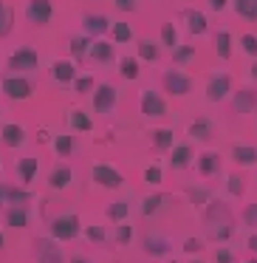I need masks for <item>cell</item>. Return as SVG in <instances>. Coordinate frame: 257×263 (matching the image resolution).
Here are the masks:
<instances>
[{
    "instance_id": "1",
    "label": "cell",
    "mask_w": 257,
    "mask_h": 263,
    "mask_svg": "<svg viewBox=\"0 0 257 263\" xmlns=\"http://www.w3.org/2000/svg\"><path fill=\"white\" fill-rule=\"evenodd\" d=\"M204 232L209 240H229L234 232V218L226 204L221 201H209L204 212Z\"/></svg>"
},
{
    "instance_id": "2",
    "label": "cell",
    "mask_w": 257,
    "mask_h": 263,
    "mask_svg": "<svg viewBox=\"0 0 257 263\" xmlns=\"http://www.w3.org/2000/svg\"><path fill=\"white\" fill-rule=\"evenodd\" d=\"M9 68H12V74L31 80V77L40 74V54H37L34 48H17V51L9 57Z\"/></svg>"
},
{
    "instance_id": "3",
    "label": "cell",
    "mask_w": 257,
    "mask_h": 263,
    "mask_svg": "<svg viewBox=\"0 0 257 263\" xmlns=\"http://www.w3.org/2000/svg\"><path fill=\"white\" fill-rule=\"evenodd\" d=\"M80 232H82V223L76 218V212H65V215H57L51 221L54 240H74V238H80Z\"/></svg>"
},
{
    "instance_id": "4",
    "label": "cell",
    "mask_w": 257,
    "mask_h": 263,
    "mask_svg": "<svg viewBox=\"0 0 257 263\" xmlns=\"http://www.w3.org/2000/svg\"><path fill=\"white\" fill-rule=\"evenodd\" d=\"M116 108H119V88L110 85V82L99 85L93 91V110L102 116H110V114H116Z\"/></svg>"
},
{
    "instance_id": "5",
    "label": "cell",
    "mask_w": 257,
    "mask_h": 263,
    "mask_svg": "<svg viewBox=\"0 0 257 263\" xmlns=\"http://www.w3.org/2000/svg\"><path fill=\"white\" fill-rule=\"evenodd\" d=\"M0 91L6 93L9 99H17V102H23V99H29L31 93H34V85H31V80H26V77L6 74L3 80H0Z\"/></svg>"
},
{
    "instance_id": "6",
    "label": "cell",
    "mask_w": 257,
    "mask_h": 263,
    "mask_svg": "<svg viewBox=\"0 0 257 263\" xmlns=\"http://www.w3.org/2000/svg\"><path fill=\"white\" fill-rule=\"evenodd\" d=\"M232 93V77L226 71H215V74L206 80V99L209 102H223V99Z\"/></svg>"
},
{
    "instance_id": "7",
    "label": "cell",
    "mask_w": 257,
    "mask_h": 263,
    "mask_svg": "<svg viewBox=\"0 0 257 263\" xmlns=\"http://www.w3.org/2000/svg\"><path fill=\"white\" fill-rule=\"evenodd\" d=\"M48 77H51V82L57 88H71L76 80V63H71V60H54L51 68H48Z\"/></svg>"
},
{
    "instance_id": "8",
    "label": "cell",
    "mask_w": 257,
    "mask_h": 263,
    "mask_svg": "<svg viewBox=\"0 0 257 263\" xmlns=\"http://www.w3.org/2000/svg\"><path fill=\"white\" fill-rule=\"evenodd\" d=\"M161 82H164V88L172 93V97H187V93L192 91V80H189L178 65H175V68H170V71H164Z\"/></svg>"
},
{
    "instance_id": "9",
    "label": "cell",
    "mask_w": 257,
    "mask_h": 263,
    "mask_svg": "<svg viewBox=\"0 0 257 263\" xmlns=\"http://www.w3.org/2000/svg\"><path fill=\"white\" fill-rule=\"evenodd\" d=\"M93 181L99 184V187H108V190H119L122 184H125V178H122V173L116 170L113 164H105V161H96L91 170Z\"/></svg>"
},
{
    "instance_id": "10",
    "label": "cell",
    "mask_w": 257,
    "mask_h": 263,
    "mask_svg": "<svg viewBox=\"0 0 257 263\" xmlns=\"http://www.w3.org/2000/svg\"><path fill=\"white\" fill-rule=\"evenodd\" d=\"M54 17V6L51 0H29L26 3V20L31 26H48Z\"/></svg>"
},
{
    "instance_id": "11",
    "label": "cell",
    "mask_w": 257,
    "mask_h": 263,
    "mask_svg": "<svg viewBox=\"0 0 257 263\" xmlns=\"http://www.w3.org/2000/svg\"><path fill=\"white\" fill-rule=\"evenodd\" d=\"M142 114L147 116V119H161V116H167L164 97H161L159 91H153V88H144L142 91Z\"/></svg>"
},
{
    "instance_id": "12",
    "label": "cell",
    "mask_w": 257,
    "mask_h": 263,
    "mask_svg": "<svg viewBox=\"0 0 257 263\" xmlns=\"http://www.w3.org/2000/svg\"><path fill=\"white\" fill-rule=\"evenodd\" d=\"M34 249H37V263H65L63 246L54 238H40L34 243Z\"/></svg>"
},
{
    "instance_id": "13",
    "label": "cell",
    "mask_w": 257,
    "mask_h": 263,
    "mask_svg": "<svg viewBox=\"0 0 257 263\" xmlns=\"http://www.w3.org/2000/svg\"><path fill=\"white\" fill-rule=\"evenodd\" d=\"M178 23H184V29L189 34H206L209 31V23H206V14L198 12V9H184L178 14Z\"/></svg>"
},
{
    "instance_id": "14",
    "label": "cell",
    "mask_w": 257,
    "mask_h": 263,
    "mask_svg": "<svg viewBox=\"0 0 257 263\" xmlns=\"http://www.w3.org/2000/svg\"><path fill=\"white\" fill-rule=\"evenodd\" d=\"M144 252H147L150 257H167L172 252V243L167 235L161 232H147L144 235Z\"/></svg>"
},
{
    "instance_id": "15",
    "label": "cell",
    "mask_w": 257,
    "mask_h": 263,
    "mask_svg": "<svg viewBox=\"0 0 257 263\" xmlns=\"http://www.w3.org/2000/svg\"><path fill=\"white\" fill-rule=\"evenodd\" d=\"M113 20H108L105 14H82V34L88 37H102L110 31Z\"/></svg>"
},
{
    "instance_id": "16",
    "label": "cell",
    "mask_w": 257,
    "mask_h": 263,
    "mask_svg": "<svg viewBox=\"0 0 257 263\" xmlns=\"http://www.w3.org/2000/svg\"><path fill=\"white\" fill-rule=\"evenodd\" d=\"M88 63H93V65H113L116 63L113 46L105 43V40H93L91 43V51H88Z\"/></svg>"
},
{
    "instance_id": "17",
    "label": "cell",
    "mask_w": 257,
    "mask_h": 263,
    "mask_svg": "<svg viewBox=\"0 0 257 263\" xmlns=\"http://www.w3.org/2000/svg\"><path fill=\"white\" fill-rule=\"evenodd\" d=\"M189 139H195V142H209V139H215V122L206 119V116L192 119L189 122Z\"/></svg>"
},
{
    "instance_id": "18",
    "label": "cell",
    "mask_w": 257,
    "mask_h": 263,
    "mask_svg": "<svg viewBox=\"0 0 257 263\" xmlns=\"http://www.w3.org/2000/svg\"><path fill=\"white\" fill-rule=\"evenodd\" d=\"M170 204H172V195H167V193L147 195V198L142 201V215H144V218H150V215H159V212L170 210Z\"/></svg>"
},
{
    "instance_id": "19",
    "label": "cell",
    "mask_w": 257,
    "mask_h": 263,
    "mask_svg": "<svg viewBox=\"0 0 257 263\" xmlns=\"http://www.w3.org/2000/svg\"><path fill=\"white\" fill-rule=\"evenodd\" d=\"M192 159H195L192 144H175L170 153V167L172 170H187V167H192Z\"/></svg>"
},
{
    "instance_id": "20",
    "label": "cell",
    "mask_w": 257,
    "mask_h": 263,
    "mask_svg": "<svg viewBox=\"0 0 257 263\" xmlns=\"http://www.w3.org/2000/svg\"><path fill=\"white\" fill-rule=\"evenodd\" d=\"M0 139H3L6 147H23L26 144V130H23V125H17V122H9V125L0 127Z\"/></svg>"
},
{
    "instance_id": "21",
    "label": "cell",
    "mask_w": 257,
    "mask_h": 263,
    "mask_svg": "<svg viewBox=\"0 0 257 263\" xmlns=\"http://www.w3.org/2000/svg\"><path fill=\"white\" fill-rule=\"evenodd\" d=\"M71 181H74V170H71L68 164H57L48 173V187L51 190H68Z\"/></svg>"
},
{
    "instance_id": "22",
    "label": "cell",
    "mask_w": 257,
    "mask_h": 263,
    "mask_svg": "<svg viewBox=\"0 0 257 263\" xmlns=\"http://www.w3.org/2000/svg\"><path fill=\"white\" fill-rule=\"evenodd\" d=\"M232 108H234V114H251L257 108V91H251V88L238 91L232 97Z\"/></svg>"
},
{
    "instance_id": "23",
    "label": "cell",
    "mask_w": 257,
    "mask_h": 263,
    "mask_svg": "<svg viewBox=\"0 0 257 263\" xmlns=\"http://www.w3.org/2000/svg\"><path fill=\"white\" fill-rule=\"evenodd\" d=\"M91 37L88 34H76L71 37V54H74V63L76 65H85L88 63V51H91Z\"/></svg>"
},
{
    "instance_id": "24",
    "label": "cell",
    "mask_w": 257,
    "mask_h": 263,
    "mask_svg": "<svg viewBox=\"0 0 257 263\" xmlns=\"http://www.w3.org/2000/svg\"><path fill=\"white\" fill-rule=\"evenodd\" d=\"M198 173H201L204 178L221 173V156H218V153H201V156H198Z\"/></svg>"
},
{
    "instance_id": "25",
    "label": "cell",
    "mask_w": 257,
    "mask_h": 263,
    "mask_svg": "<svg viewBox=\"0 0 257 263\" xmlns=\"http://www.w3.org/2000/svg\"><path fill=\"white\" fill-rule=\"evenodd\" d=\"M232 159L243 167H254L257 164V147H249V144H234L232 147Z\"/></svg>"
},
{
    "instance_id": "26",
    "label": "cell",
    "mask_w": 257,
    "mask_h": 263,
    "mask_svg": "<svg viewBox=\"0 0 257 263\" xmlns=\"http://www.w3.org/2000/svg\"><path fill=\"white\" fill-rule=\"evenodd\" d=\"M68 122H71V127H74V130H80V133H88V130H93V122H91V116H88L82 108H71V114H68Z\"/></svg>"
},
{
    "instance_id": "27",
    "label": "cell",
    "mask_w": 257,
    "mask_h": 263,
    "mask_svg": "<svg viewBox=\"0 0 257 263\" xmlns=\"http://www.w3.org/2000/svg\"><path fill=\"white\" fill-rule=\"evenodd\" d=\"M234 14L243 20H249V23H257V0H234Z\"/></svg>"
},
{
    "instance_id": "28",
    "label": "cell",
    "mask_w": 257,
    "mask_h": 263,
    "mask_svg": "<svg viewBox=\"0 0 257 263\" xmlns=\"http://www.w3.org/2000/svg\"><path fill=\"white\" fill-rule=\"evenodd\" d=\"M215 51L221 60H229L232 57V34H229V29H221L215 34Z\"/></svg>"
},
{
    "instance_id": "29",
    "label": "cell",
    "mask_w": 257,
    "mask_h": 263,
    "mask_svg": "<svg viewBox=\"0 0 257 263\" xmlns=\"http://www.w3.org/2000/svg\"><path fill=\"white\" fill-rule=\"evenodd\" d=\"M6 221H9V227H14V229H26L29 227V210H26V206H9Z\"/></svg>"
},
{
    "instance_id": "30",
    "label": "cell",
    "mask_w": 257,
    "mask_h": 263,
    "mask_svg": "<svg viewBox=\"0 0 257 263\" xmlns=\"http://www.w3.org/2000/svg\"><path fill=\"white\" fill-rule=\"evenodd\" d=\"M161 46L172 48V51L181 46V40H178V29H175V20H170V23L161 26Z\"/></svg>"
},
{
    "instance_id": "31",
    "label": "cell",
    "mask_w": 257,
    "mask_h": 263,
    "mask_svg": "<svg viewBox=\"0 0 257 263\" xmlns=\"http://www.w3.org/2000/svg\"><path fill=\"white\" fill-rule=\"evenodd\" d=\"M12 23H14V9L0 0V37H6L12 31Z\"/></svg>"
},
{
    "instance_id": "32",
    "label": "cell",
    "mask_w": 257,
    "mask_h": 263,
    "mask_svg": "<svg viewBox=\"0 0 257 263\" xmlns=\"http://www.w3.org/2000/svg\"><path fill=\"white\" fill-rule=\"evenodd\" d=\"M110 37H113V43H130L133 40L130 23H119V20H113V26H110Z\"/></svg>"
},
{
    "instance_id": "33",
    "label": "cell",
    "mask_w": 257,
    "mask_h": 263,
    "mask_svg": "<svg viewBox=\"0 0 257 263\" xmlns=\"http://www.w3.org/2000/svg\"><path fill=\"white\" fill-rule=\"evenodd\" d=\"M139 60H144V63H155L159 60V46H155L153 40H139Z\"/></svg>"
},
{
    "instance_id": "34",
    "label": "cell",
    "mask_w": 257,
    "mask_h": 263,
    "mask_svg": "<svg viewBox=\"0 0 257 263\" xmlns=\"http://www.w3.org/2000/svg\"><path fill=\"white\" fill-rule=\"evenodd\" d=\"M172 142H175V133L170 130V127H161V130H153V144L159 150H170Z\"/></svg>"
},
{
    "instance_id": "35",
    "label": "cell",
    "mask_w": 257,
    "mask_h": 263,
    "mask_svg": "<svg viewBox=\"0 0 257 263\" xmlns=\"http://www.w3.org/2000/svg\"><path fill=\"white\" fill-rule=\"evenodd\" d=\"M29 201H31V193H29V190L9 187V193H6V204H9V206H26Z\"/></svg>"
},
{
    "instance_id": "36",
    "label": "cell",
    "mask_w": 257,
    "mask_h": 263,
    "mask_svg": "<svg viewBox=\"0 0 257 263\" xmlns=\"http://www.w3.org/2000/svg\"><path fill=\"white\" fill-rule=\"evenodd\" d=\"M172 60H175L178 68H187V65L195 60V48L192 46H178L175 51H172Z\"/></svg>"
},
{
    "instance_id": "37",
    "label": "cell",
    "mask_w": 257,
    "mask_h": 263,
    "mask_svg": "<svg viewBox=\"0 0 257 263\" xmlns=\"http://www.w3.org/2000/svg\"><path fill=\"white\" fill-rule=\"evenodd\" d=\"M51 144H54V153L63 156V159L74 153V139H71V136H63V133H60V136H54Z\"/></svg>"
},
{
    "instance_id": "38",
    "label": "cell",
    "mask_w": 257,
    "mask_h": 263,
    "mask_svg": "<svg viewBox=\"0 0 257 263\" xmlns=\"http://www.w3.org/2000/svg\"><path fill=\"white\" fill-rule=\"evenodd\" d=\"M119 74L125 77V80H136V77H139V60L122 57L119 60Z\"/></svg>"
},
{
    "instance_id": "39",
    "label": "cell",
    "mask_w": 257,
    "mask_h": 263,
    "mask_svg": "<svg viewBox=\"0 0 257 263\" xmlns=\"http://www.w3.org/2000/svg\"><path fill=\"white\" fill-rule=\"evenodd\" d=\"M37 167H40V161L37 159H23L17 164V170H20V178H23L26 184L29 181H34V173H37Z\"/></svg>"
},
{
    "instance_id": "40",
    "label": "cell",
    "mask_w": 257,
    "mask_h": 263,
    "mask_svg": "<svg viewBox=\"0 0 257 263\" xmlns=\"http://www.w3.org/2000/svg\"><path fill=\"white\" fill-rule=\"evenodd\" d=\"M127 212H130V204H127V201H113L110 210H108V218H110V221H116V223H122L127 218Z\"/></svg>"
},
{
    "instance_id": "41",
    "label": "cell",
    "mask_w": 257,
    "mask_h": 263,
    "mask_svg": "<svg viewBox=\"0 0 257 263\" xmlns=\"http://www.w3.org/2000/svg\"><path fill=\"white\" fill-rule=\"evenodd\" d=\"M71 88H74L76 93H93V77H91V74L76 77V80H74V85H71Z\"/></svg>"
},
{
    "instance_id": "42",
    "label": "cell",
    "mask_w": 257,
    "mask_h": 263,
    "mask_svg": "<svg viewBox=\"0 0 257 263\" xmlns=\"http://www.w3.org/2000/svg\"><path fill=\"white\" fill-rule=\"evenodd\" d=\"M226 190H229V195H234V198H238V195H243L246 193L243 178H240V176H229L226 178Z\"/></svg>"
},
{
    "instance_id": "43",
    "label": "cell",
    "mask_w": 257,
    "mask_h": 263,
    "mask_svg": "<svg viewBox=\"0 0 257 263\" xmlns=\"http://www.w3.org/2000/svg\"><path fill=\"white\" fill-rule=\"evenodd\" d=\"M240 48H243V54H249V57L257 60V37L254 34H243V37H240Z\"/></svg>"
},
{
    "instance_id": "44",
    "label": "cell",
    "mask_w": 257,
    "mask_h": 263,
    "mask_svg": "<svg viewBox=\"0 0 257 263\" xmlns=\"http://www.w3.org/2000/svg\"><path fill=\"white\" fill-rule=\"evenodd\" d=\"M243 223L251 229V232H257V204H249L243 210Z\"/></svg>"
},
{
    "instance_id": "45",
    "label": "cell",
    "mask_w": 257,
    "mask_h": 263,
    "mask_svg": "<svg viewBox=\"0 0 257 263\" xmlns=\"http://www.w3.org/2000/svg\"><path fill=\"white\" fill-rule=\"evenodd\" d=\"M133 238V227L130 223H116V243H127V240Z\"/></svg>"
},
{
    "instance_id": "46",
    "label": "cell",
    "mask_w": 257,
    "mask_h": 263,
    "mask_svg": "<svg viewBox=\"0 0 257 263\" xmlns=\"http://www.w3.org/2000/svg\"><path fill=\"white\" fill-rule=\"evenodd\" d=\"M85 235L93 240V243H102V240L108 238V232H105L102 227H88V229H85Z\"/></svg>"
},
{
    "instance_id": "47",
    "label": "cell",
    "mask_w": 257,
    "mask_h": 263,
    "mask_svg": "<svg viewBox=\"0 0 257 263\" xmlns=\"http://www.w3.org/2000/svg\"><path fill=\"white\" fill-rule=\"evenodd\" d=\"M144 181L147 184H161V167H147V170H144Z\"/></svg>"
},
{
    "instance_id": "48",
    "label": "cell",
    "mask_w": 257,
    "mask_h": 263,
    "mask_svg": "<svg viewBox=\"0 0 257 263\" xmlns=\"http://www.w3.org/2000/svg\"><path fill=\"white\" fill-rule=\"evenodd\" d=\"M189 198H192V204H204L206 198H209V190H204V187H189Z\"/></svg>"
},
{
    "instance_id": "49",
    "label": "cell",
    "mask_w": 257,
    "mask_h": 263,
    "mask_svg": "<svg viewBox=\"0 0 257 263\" xmlns=\"http://www.w3.org/2000/svg\"><path fill=\"white\" fill-rule=\"evenodd\" d=\"M113 6L119 12H139V0H113Z\"/></svg>"
},
{
    "instance_id": "50",
    "label": "cell",
    "mask_w": 257,
    "mask_h": 263,
    "mask_svg": "<svg viewBox=\"0 0 257 263\" xmlns=\"http://www.w3.org/2000/svg\"><path fill=\"white\" fill-rule=\"evenodd\" d=\"M215 260H218V263H234L232 249H218V252H215Z\"/></svg>"
},
{
    "instance_id": "51",
    "label": "cell",
    "mask_w": 257,
    "mask_h": 263,
    "mask_svg": "<svg viewBox=\"0 0 257 263\" xmlns=\"http://www.w3.org/2000/svg\"><path fill=\"white\" fill-rule=\"evenodd\" d=\"M184 252H189V255L201 252V240L198 238H187V240H184Z\"/></svg>"
},
{
    "instance_id": "52",
    "label": "cell",
    "mask_w": 257,
    "mask_h": 263,
    "mask_svg": "<svg viewBox=\"0 0 257 263\" xmlns=\"http://www.w3.org/2000/svg\"><path fill=\"white\" fill-rule=\"evenodd\" d=\"M206 6H209V12H223L229 6V0H206Z\"/></svg>"
},
{
    "instance_id": "53",
    "label": "cell",
    "mask_w": 257,
    "mask_h": 263,
    "mask_svg": "<svg viewBox=\"0 0 257 263\" xmlns=\"http://www.w3.org/2000/svg\"><path fill=\"white\" fill-rule=\"evenodd\" d=\"M246 246H249V249H251V252H254V255H257V232H251L249 238H246Z\"/></svg>"
},
{
    "instance_id": "54",
    "label": "cell",
    "mask_w": 257,
    "mask_h": 263,
    "mask_svg": "<svg viewBox=\"0 0 257 263\" xmlns=\"http://www.w3.org/2000/svg\"><path fill=\"white\" fill-rule=\"evenodd\" d=\"M6 193H9V187L6 184H0V206H6Z\"/></svg>"
},
{
    "instance_id": "55",
    "label": "cell",
    "mask_w": 257,
    "mask_h": 263,
    "mask_svg": "<svg viewBox=\"0 0 257 263\" xmlns=\"http://www.w3.org/2000/svg\"><path fill=\"white\" fill-rule=\"evenodd\" d=\"M249 80H254V82H257V60L251 63V68H249Z\"/></svg>"
},
{
    "instance_id": "56",
    "label": "cell",
    "mask_w": 257,
    "mask_h": 263,
    "mask_svg": "<svg viewBox=\"0 0 257 263\" xmlns=\"http://www.w3.org/2000/svg\"><path fill=\"white\" fill-rule=\"evenodd\" d=\"M68 263H91V260H88V257H82V255H74Z\"/></svg>"
},
{
    "instance_id": "57",
    "label": "cell",
    "mask_w": 257,
    "mask_h": 263,
    "mask_svg": "<svg viewBox=\"0 0 257 263\" xmlns=\"http://www.w3.org/2000/svg\"><path fill=\"white\" fill-rule=\"evenodd\" d=\"M3 246H6V238H3V232H0V249H3Z\"/></svg>"
},
{
    "instance_id": "58",
    "label": "cell",
    "mask_w": 257,
    "mask_h": 263,
    "mask_svg": "<svg viewBox=\"0 0 257 263\" xmlns=\"http://www.w3.org/2000/svg\"><path fill=\"white\" fill-rule=\"evenodd\" d=\"M189 263H204V260H189Z\"/></svg>"
},
{
    "instance_id": "59",
    "label": "cell",
    "mask_w": 257,
    "mask_h": 263,
    "mask_svg": "<svg viewBox=\"0 0 257 263\" xmlns=\"http://www.w3.org/2000/svg\"><path fill=\"white\" fill-rule=\"evenodd\" d=\"M246 263H257V260H246Z\"/></svg>"
},
{
    "instance_id": "60",
    "label": "cell",
    "mask_w": 257,
    "mask_h": 263,
    "mask_svg": "<svg viewBox=\"0 0 257 263\" xmlns=\"http://www.w3.org/2000/svg\"><path fill=\"white\" fill-rule=\"evenodd\" d=\"M0 167H3V161H0Z\"/></svg>"
}]
</instances>
